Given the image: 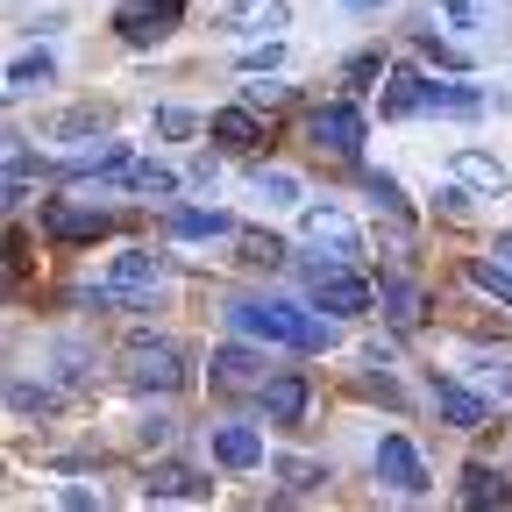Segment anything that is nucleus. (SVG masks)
<instances>
[{"label":"nucleus","instance_id":"f257e3e1","mask_svg":"<svg viewBox=\"0 0 512 512\" xmlns=\"http://www.w3.org/2000/svg\"><path fill=\"white\" fill-rule=\"evenodd\" d=\"M228 328L249 335V342H278V349H328L335 328L306 306H285V299H235L228 306Z\"/></svg>","mask_w":512,"mask_h":512},{"label":"nucleus","instance_id":"f03ea898","mask_svg":"<svg viewBox=\"0 0 512 512\" xmlns=\"http://www.w3.org/2000/svg\"><path fill=\"white\" fill-rule=\"evenodd\" d=\"M157 278H164V271H157V256L121 249L114 264L86 285V299H93V306H136V299H150V292H157Z\"/></svg>","mask_w":512,"mask_h":512},{"label":"nucleus","instance_id":"7ed1b4c3","mask_svg":"<svg viewBox=\"0 0 512 512\" xmlns=\"http://www.w3.org/2000/svg\"><path fill=\"white\" fill-rule=\"evenodd\" d=\"M306 285H313V306H328V320H356L377 306V292L342 264H306Z\"/></svg>","mask_w":512,"mask_h":512},{"label":"nucleus","instance_id":"20e7f679","mask_svg":"<svg viewBox=\"0 0 512 512\" xmlns=\"http://www.w3.org/2000/svg\"><path fill=\"white\" fill-rule=\"evenodd\" d=\"M306 136H313L320 150H335V157H356V150H363V114H356L349 100H328V107L306 114Z\"/></svg>","mask_w":512,"mask_h":512},{"label":"nucleus","instance_id":"39448f33","mask_svg":"<svg viewBox=\"0 0 512 512\" xmlns=\"http://www.w3.org/2000/svg\"><path fill=\"white\" fill-rule=\"evenodd\" d=\"M178 15H185V0H121L114 29H121L128 43H164V36L178 29Z\"/></svg>","mask_w":512,"mask_h":512},{"label":"nucleus","instance_id":"423d86ee","mask_svg":"<svg viewBox=\"0 0 512 512\" xmlns=\"http://www.w3.org/2000/svg\"><path fill=\"white\" fill-rule=\"evenodd\" d=\"M128 384H136V392H178V384H185L178 349L171 342H143L136 356H128Z\"/></svg>","mask_w":512,"mask_h":512},{"label":"nucleus","instance_id":"0eeeda50","mask_svg":"<svg viewBox=\"0 0 512 512\" xmlns=\"http://www.w3.org/2000/svg\"><path fill=\"white\" fill-rule=\"evenodd\" d=\"M377 477L392 484V491H427V470H420V448L406 434H384L377 441Z\"/></svg>","mask_w":512,"mask_h":512},{"label":"nucleus","instance_id":"6e6552de","mask_svg":"<svg viewBox=\"0 0 512 512\" xmlns=\"http://www.w3.org/2000/svg\"><path fill=\"white\" fill-rule=\"evenodd\" d=\"M427 399H434V413H441L448 427H484V420H491V406L470 392V384H456V377H434Z\"/></svg>","mask_w":512,"mask_h":512},{"label":"nucleus","instance_id":"1a4fd4ad","mask_svg":"<svg viewBox=\"0 0 512 512\" xmlns=\"http://www.w3.org/2000/svg\"><path fill=\"white\" fill-rule=\"evenodd\" d=\"M43 228H50L57 242H100V235H107L114 221H107L100 207H72V200H57V207L43 214Z\"/></svg>","mask_w":512,"mask_h":512},{"label":"nucleus","instance_id":"9d476101","mask_svg":"<svg viewBox=\"0 0 512 512\" xmlns=\"http://www.w3.org/2000/svg\"><path fill=\"white\" fill-rule=\"evenodd\" d=\"M214 463H221V470H256V463H264V434L242 427V420H228V427L214 434Z\"/></svg>","mask_w":512,"mask_h":512},{"label":"nucleus","instance_id":"9b49d317","mask_svg":"<svg viewBox=\"0 0 512 512\" xmlns=\"http://www.w3.org/2000/svg\"><path fill=\"white\" fill-rule=\"evenodd\" d=\"M256 406H264V420H299L306 413V377H264L256 384Z\"/></svg>","mask_w":512,"mask_h":512},{"label":"nucleus","instance_id":"f8f14e48","mask_svg":"<svg viewBox=\"0 0 512 512\" xmlns=\"http://www.w3.org/2000/svg\"><path fill=\"white\" fill-rule=\"evenodd\" d=\"M228 29H235V36H278V29H285V0H235V8H228Z\"/></svg>","mask_w":512,"mask_h":512},{"label":"nucleus","instance_id":"ddd939ff","mask_svg":"<svg viewBox=\"0 0 512 512\" xmlns=\"http://www.w3.org/2000/svg\"><path fill=\"white\" fill-rule=\"evenodd\" d=\"M306 235H313V242H328L335 256H356V221L335 214V207H306Z\"/></svg>","mask_w":512,"mask_h":512},{"label":"nucleus","instance_id":"4468645a","mask_svg":"<svg viewBox=\"0 0 512 512\" xmlns=\"http://www.w3.org/2000/svg\"><path fill=\"white\" fill-rule=\"evenodd\" d=\"M50 79H57V57H50V50H29V57L8 64V100H22V93H36V86H50Z\"/></svg>","mask_w":512,"mask_h":512},{"label":"nucleus","instance_id":"2eb2a0df","mask_svg":"<svg viewBox=\"0 0 512 512\" xmlns=\"http://www.w3.org/2000/svg\"><path fill=\"white\" fill-rule=\"evenodd\" d=\"M171 235H178V242H221V235H235V221L214 214V207H207V214L185 207V214H171Z\"/></svg>","mask_w":512,"mask_h":512},{"label":"nucleus","instance_id":"dca6fc26","mask_svg":"<svg viewBox=\"0 0 512 512\" xmlns=\"http://www.w3.org/2000/svg\"><path fill=\"white\" fill-rule=\"evenodd\" d=\"M143 484H150V498H207V477H192L185 463H157Z\"/></svg>","mask_w":512,"mask_h":512},{"label":"nucleus","instance_id":"f3484780","mask_svg":"<svg viewBox=\"0 0 512 512\" xmlns=\"http://www.w3.org/2000/svg\"><path fill=\"white\" fill-rule=\"evenodd\" d=\"M214 384H264V356L256 349H214Z\"/></svg>","mask_w":512,"mask_h":512},{"label":"nucleus","instance_id":"a211bd4d","mask_svg":"<svg viewBox=\"0 0 512 512\" xmlns=\"http://www.w3.org/2000/svg\"><path fill=\"white\" fill-rule=\"evenodd\" d=\"M214 136H221L228 150H256V143H264V128H256L249 107H221V114H214Z\"/></svg>","mask_w":512,"mask_h":512},{"label":"nucleus","instance_id":"6ab92c4d","mask_svg":"<svg viewBox=\"0 0 512 512\" xmlns=\"http://www.w3.org/2000/svg\"><path fill=\"white\" fill-rule=\"evenodd\" d=\"M377 306H384L392 328H413V320H420V292H413L406 278H384V285H377Z\"/></svg>","mask_w":512,"mask_h":512},{"label":"nucleus","instance_id":"aec40b11","mask_svg":"<svg viewBox=\"0 0 512 512\" xmlns=\"http://www.w3.org/2000/svg\"><path fill=\"white\" fill-rule=\"evenodd\" d=\"M413 107H427V79L420 72H392V79H384V114H413Z\"/></svg>","mask_w":512,"mask_h":512},{"label":"nucleus","instance_id":"412c9836","mask_svg":"<svg viewBox=\"0 0 512 512\" xmlns=\"http://www.w3.org/2000/svg\"><path fill=\"white\" fill-rule=\"evenodd\" d=\"M470 285H477L484 299L512 306V271H505V256H477V264H470Z\"/></svg>","mask_w":512,"mask_h":512},{"label":"nucleus","instance_id":"4be33fe9","mask_svg":"<svg viewBox=\"0 0 512 512\" xmlns=\"http://www.w3.org/2000/svg\"><path fill=\"white\" fill-rule=\"evenodd\" d=\"M463 505H505V477L491 463H470L463 470Z\"/></svg>","mask_w":512,"mask_h":512},{"label":"nucleus","instance_id":"5701e85b","mask_svg":"<svg viewBox=\"0 0 512 512\" xmlns=\"http://www.w3.org/2000/svg\"><path fill=\"white\" fill-rule=\"evenodd\" d=\"M456 171H463L470 185H484V192H491V200H498V192H505V164H498V157H484V150H463V157H456Z\"/></svg>","mask_w":512,"mask_h":512},{"label":"nucleus","instance_id":"b1692460","mask_svg":"<svg viewBox=\"0 0 512 512\" xmlns=\"http://www.w3.org/2000/svg\"><path fill=\"white\" fill-rule=\"evenodd\" d=\"M256 192H264L271 207H299V192H306V185H299L292 171H264V164H256Z\"/></svg>","mask_w":512,"mask_h":512},{"label":"nucleus","instance_id":"393cba45","mask_svg":"<svg viewBox=\"0 0 512 512\" xmlns=\"http://www.w3.org/2000/svg\"><path fill=\"white\" fill-rule=\"evenodd\" d=\"M50 406H57L50 384H29V377H15V384H8V413H50Z\"/></svg>","mask_w":512,"mask_h":512},{"label":"nucleus","instance_id":"a878e982","mask_svg":"<svg viewBox=\"0 0 512 512\" xmlns=\"http://www.w3.org/2000/svg\"><path fill=\"white\" fill-rule=\"evenodd\" d=\"M363 192H370V200H377L384 214H399V221L413 214V207H406V192H399V178H392V171H370V178H363Z\"/></svg>","mask_w":512,"mask_h":512},{"label":"nucleus","instance_id":"bb28decb","mask_svg":"<svg viewBox=\"0 0 512 512\" xmlns=\"http://www.w3.org/2000/svg\"><path fill=\"white\" fill-rule=\"evenodd\" d=\"M150 121H157V136H171V143H185V136H200V114H192V107H157Z\"/></svg>","mask_w":512,"mask_h":512},{"label":"nucleus","instance_id":"cd10ccee","mask_svg":"<svg viewBox=\"0 0 512 512\" xmlns=\"http://www.w3.org/2000/svg\"><path fill=\"white\" fill-rule=\"evenodd\" d=\"M427 107H441V114H477V93H470V86H434V79H427Z\"/></svg>","mask_w":512,"mask_h":512},{"label":"nucleus","instance_id":"c85d7f7f","mask_svg":"<svg viewBox=\"0 0 512 512\" xmlns=\"http://www.w3.org/2000/svg\"><path fill=\"white\" fill-rule=\"evenodd\" d=\"M278 477H285V491H313L328 470H320V463H306V456H285V463H278Z\"/></svg>","mask_w":512,"mask_h":512},{"label":"nucleus","instance_id":"c756f323","mask_svg":"<svg viewBox=\"0 0 512 512\" xmlns=\"http://www.w3.org/2000/svg\"><path fill=\"white\" fill-rule=\"evenodd\" d=\"M370 79H384V50H356L349 57V86H370Z\"/></svg>","mask_w":512,"mask_h":512},{"label":"nucleus","instance_id":"7c9ffc66","mask_svg":"<svg viewBox=\"0 0 512 512\" xmlns=\"http://www.w3.org/2000/svg\"><path fill=\"white\" fill-rule=\"evenodd\" d=\"M171 185H178V178H171L164 164H136V192H150V200H164Z\"/></svg>","mask_w":512,"mask_h":512},{"label":"nucleus","instance_id":"2f4dec72","mask_svg":"<svg viewBox=\"0 0 512 512\" xmlns=\"http://www.w3.org/2000/svg\"><path fill=\"white\" fill-rule=\"evenodd\" d=\"M242 256H249V264H278L285 242H278V235H242Z\"/></svg>","mask_w":512,"mask_h":512},{"label":"nucleus","instance_id":"473e14b6","mask_svg":"<svg viewBox=\"0 0 512 512\" xmlns=\"http://www.w3.org/2000/svg\"><path fill=\"white\" fill-rule=\"evenodd\" d=\"M470 370H477L484 384H498V392L512 399V363H491V356H484V363H470Z\"/></svg>","mask_w":512,"mask_h":512},{"label":"nucleus","instance_id":"72a5a7b5","mask_svg":"<svg viewBox=\"0 0 512 512\" xmlns=\"http://www.w3.org/2000/svg\"><path fill=\"white\" fill-rule=\"evenodd\" d=\"M271 64H278V43H264V50H249V57H242V72H271Z\"/></svg>","mask_w":512,"mask_h":512},{"label":"nucleus","instance_id":"f704fd0d","mask_svg":"<svg viewBox=\"0 0 512 512\" xmlns=\"http://www.w3.org/2000/svg\"><path fill=\"white\" fill-rule=\"evenodd\" d=\"M448 15H456V29H470L477 22V0H448Z\"/></svg>","mask_w":512,"mask_h":512},{"label":"nucleus","instance_id":"c9c22d12","mask_svg":"<svg viewBox=\"0 0 512 512\" xmlns=\"http://www.w3.org/2000/svg\"><path fill=\"white\" fill-rule=\"evenodd\" d=\"M342 8H356V15H370V8H377V0H342Z\"/></svg>","mask_w":512,"mask_h":512},{"label":"nucleus","instance_id":"e433bc0d","mask_svg":"<svg viewBox=\"0 0 512 512\" xmlns=\"http://www.w3.org/2000/svg\"><path fill=\"white\" fill-rule=\"evenodd\" d=\"M498 256H505V264H512V235H498Z\"/></svg>","mask_w":512,"mask_h":512}]
</instances>
